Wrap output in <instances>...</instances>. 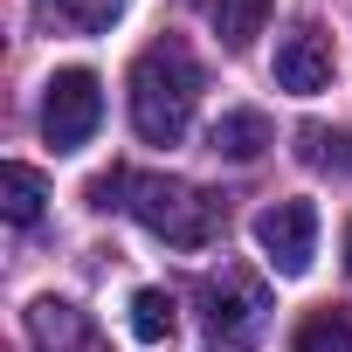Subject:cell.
Segmentation results:
<instances>
[{
  "mask_svg": "<svg viewBox=\"0 0 352 352\" xmlns=\"http://www.w3.org/2000/svg\"><path fill=\"white\" fill-rule=\"evenodd\" d=\"M194 104H201V63L180 42H152L131 63V124L145 145H173L194 124Z\"/></svg>",
  "mask_w": 352,
  "mask_h": 352,
  "instance_id": "6da1fadb",
  "label": "cell"
},
{
  "mask_svg": "<svg viewBox=\"0 0 352 352\" xmlns=\"http://www.w3.org/2000/svg\"><path fill=\"white\" fill-rule=\"evenodd\" d=\"M42 201H49V187H42V173H35V166H0V208H8L14 228L42 221Z\"/></svg>",
  "mask_w": 352,
  "mask_h": 352,
  "instance_id": "ba28073f",
  "label": "cell"
},
{
  "mask_svg": "<svg viewBox=\"0 0 352 352\" xmlns=\"http://www.w3.org/2000/svg\"><path fill=\"white\" fill-rule=\"evenodd\" d=\"M208 21H214V35L228 49H249L263 35V21H270V0H208Z\"/></svg>",
  "mask_w": 352,
  "mask_h": 352,
  "instance_id": "9c48e42d",
  "label": "cell"
},
{
  "mask_svg": "<svg viewBox=\"0 0 352 352\" xmlns=\"http://www.w3.org/2000/svg\"><path fill=\"white\" fill-rule=\"evenodd\" d=\"M208 145H214L221 159L249 166V159H263V145H270V118H263V111H221L214 131H208Z\"/></svg>",
  "mask_w": 352,
  "mask_h": 352,
  "instance_id": "52a82bcc",
  "label": "cell"
},
{
  "mask_svg": "<svg viewBox=\"0 0 352 352\" xmlns=\"http://www.w3.org/2000/svg\"><path fill=\"white\" fill-rule=\"evenodd\" d=\"M173 324H180V318H173V297H166V290H152V283L131 290V338H138V345H166Z\"/></svg>",
  "mask_w": 352,
  "mask_h": 352,
  "instance_id": "30bf717a",
  "label": "cell"
},
{
  "mask_svg": "<svg viewBox=\"0 0 352 352\" xmlns=\"http://www.w3.org/2000/svg\"><path fill=\"white\" fill-rule=\"evenodd\" d=\"M256 249L270 256L276 276H304L318 256V208L311 201H276L256 214Z\"/></svg>",
  "mask_w": 352,
  "mask_h": 352,
  "instance_id": "277c9868",
  "label": "cell"
},
{
  "mask_svg": "<svg viewBox=\"0 0 352 352\" xmlns=\"http://www.w3.org/2000/svg\"><path fill=\"white\" fill-rule=\"evenodd\" d=\"M276 90H290V97L331 90V42H324L318 28H290V35L276 42Z\"/></svg>",
  "mask_w": 352,
  "mask_h": 352,
  "instance_id": "8992f818",
  "label": "cell"
},
{
  "mask_svg": "<svg viewBox=\"0 0 352 352\" xmlns=\"http://www.w3.org/2000/svg\"><path fill=\"white\" fill-rule=\"evenodd\" d=\"M56 14H63V21H76V28H90V35H97V28H111V21H118V14H124V0H56Z\"/></svg>",
  "mask_w": 352,
  "mask_h": 352,
  "instance_id": "7c38bea8",
  "label": "cell"
},
{
  "mask_svg": "<svg viewBox=\"0 0 352 352\" xmlns=\"http://www.w3.org/2000/svg\"><path fill=\"white\" fill-rule=\"evenodd\" d=\"M131 221L145 228V235H159V242H173V249H208L214 235H221V208L201 194V187H187V180H159V173H131Z\"/></svg>",
  "mask_w": 352,
  "mask_h": 352,
  "instance_id": "7a4b0ae2",
  "label": "cell"
},
{
  "mask_svg": "<svg viewBox=\"0 0 352 352\" xmlns=\"http://www.w3.org/2000/svg\"><path fill=\"white\" fill-rule=\"evenodd\" d=\"M97 124H104V83H97V69H56L42 83V138L56 152H76V145L97 138Z\"/></svg>",
  "mask_w": 352,
  "mask_h": 352,
  "instance_id": "3957f363",
  "label": "cell"
},
{
  "mask_svg": "<svg viewBox=\"0 0 352 352\" xmlns=\"http://www.w3.org/2000/svg\"><path fill=\"white\" fill-rule=\"evenodd\" d=\"M263 311H270V290H263L256 276L221 270V276L208 283V324H214L221 338H256V331H263Z\"/></svg>",
  "mask_w": 352,
  "mask_h": 352,
  "instance_id": "5b68a950",
  "label": "cell"
},
{
  "mask_svg": "<svg viewBox=\"0 0 352 352\" xmlns=\"http://www.w3.org/2000/svg\"><path fill=\"white\" fill-rule=\"evenodd\" d=\"M290 352H352V324H345L338 311H318V318L297 324V345H290Z\"/></svg>",
  "mask_w": 352,
  "mask_h": 352,
  "instance_id": "8fae6325",
  "label": "cell"
},
{
  "mask_svg": "<svg viewBox=\"0 0 352 352\" xmlns=\"http://www.w3.org/2000/svg\"><path fill=\"white\" fill-rule=\"evenodd\" d=\"M345 270H352V228H345Z\"/></svg>",
  "mask_w": 352,
  "mask_h": 352,
  "instance_id": "4fadbf2b",
  "label": "cell"
}]
</instances>
